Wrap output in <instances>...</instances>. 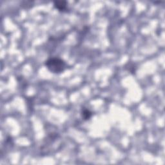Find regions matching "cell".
<instances>
[{"label": "cell", "mask_w": 165, "mask_h": 165, "mask_svg": "<svg viewBox=\"0 0 165 165\" xmlns=\"http://www.w3.org/2000/svg\"><path fill=\"white\" fill-rule=\"evenodd\" d=\"M125 68L129 72H130L131 73H134L135 72V67L134 64H133V63H128V64L126 65Z\"/></svg>", "instance_id": "cell-4"}, {"label": "cell", "mask_w": 165, "mask_h": 165, "mask_svg": "<svg viewBox=\"0 0 165 165\" xmlns=\"http://www.w3.org/2000/svg\"><path fill=\"white\" fill-rule=\"evenodd\" d=\"M45 65L50 72L54 74L62 73L67 67L66 62L58 57L49 58L45 61Z\"/></svg>", "instance_id": "cell-1"}, {"label": "cell", "mask_w": 165, "mask_h": 165, "mask_svg": "<svg viewBox=\"0 0 165 165\" xmlns=\"http://www.w3.org/2000/svg\"><path fill=\"white\" fill-rule=\"evenodd\" d=\"M81 116L82 119H83L84 121H88L92 118V112L89 109L86 108H83L81 109Z\"/></svg>", "instance_id": "cell-3"}, {"label": "cell", "mask_w": 165, "mask_h": 165, "mask_svg": "<svg viewBox=\"0 0 165 165\" xmlns=\"http://www.w3.org/2000/svg\"><path fill=\"white\" fill-rule=\"evenodd\" d=\"M67 2L65 1H56L54 2V7L60 12H67L69 10Z\"/></svg>", "instance_id": "cell-2"}]
</instances>
